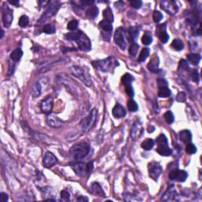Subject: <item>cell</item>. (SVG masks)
<instances>
[{
    "label": "cell",
    "mask_w": 202,
    "mask_h": 202,
    "mask_svg": "<svg viewBox=\"0 0 202 202\" xmlns=\"http://www.w3.org/2000/svg\"><path fill=\"white\" fill-rule=\"evenodd\" d=\"M65 38L68 40H74L77 42L79 49L83 52H89L91 50L90 39L83 32H70L65 35Z\"/></svg>",
    "instance_id": "6da1fadb"
},
{
    "label": "cell",
    "mask_w": 202,
    "mask_h": 202,
    "mask_svg": "<svg viewBox=\"0 0 202 202\" xmlns=\"http://www.w3.org/2000/svg\"><path fill=\"white\" fill-rule=\"evenodd\" d=\"M93 64L99 71L108 73H113L115 69L119 66L118 60L115 59L112 56L108 57V58H105V59L95 61V62H93Z\"/></svg>",
    "instance_id": "7a4b0ae2"
},
{
    "label": "cell",
    "mask_w": 202,
    "mask_h": 202,
    "mask_svg": "<svg viewBox=\"0 0 202 202\" xmlns=\"http://www.w3.org/2000/svg\"><path fill=\"white\" fill-rule=\"evenodd\" d=\"M69 70H70V74L78 78L80 80H81L86 86L90 87L92 85V79H91L90 75L84 69L78 67V66H72V67H70Z\"/></svg>",
    "instance_id": "3957f363"
},
{
    "label": "cell",
    "mask_w": 202,
    "mask_h": 202,
    "mask_svg": "<svg viewBox=\"0 0 202 202\" xmlns=\"http://www.w3.org/2000/svg\"><path fill=\"white\" fill-rule=\"evenodd\" d=\"M89 153V145L85 142L74 145L70 149V154L75 159H81L85 157Z\"/></svg>",
    "instance_id": "277c9868"
},
{
    "label": "cell",
    "mask_w": 202,
    "mask_h": 202,
    "mask_svg": "<svg viewBox=\"0 0 202 202\" xmlns=\"http://www.w3.org/2000/svg\"><path fill=\"white\" fill-rule=\"evenodd\" d=\"M156 143H157L156 152L159 155L163 156H169L172 154V151L168 146V139L164 134H160L156 138Z\"/></svg>",
    "instance_id": "5b68a950"
},
{
    "label": "cell",
    "mask_w": 202,
    "mask_h": 202,
    "mask_svg": "<svg viewBox=\"0 0 202 202\" xmlns=\"http://www.w3.org/2000/svg\"><path fill=\"white\" fill-rule=\"evenodd\" d=\"M48 8L47 9V11L43 14V15L40 17L37 23H43L48 18L52 17V16L55 15L58 11V9L60 8V2L58 1H52L49 2V5L48 6Z\"/></svg>",
    "instance_id": "8992f818"
},
{
    "label": "cell",
    "mask_w": 202,
    "mask_h": 202,
    "mask_svg": "<svg viewBox=\"0 0 202 202\" xmlns=\"http://www.w3.org/2000/svg\"><path fill=\"white\" fill-rule=\"evenodd\" d=\"M96 118H97V111L96 109H93L89 116L83 120V130L85 132H89V130H92L93 126L96 123Z\"/></svg>",
    "instance_id": "52a82bcc"
},
{
    "label": "cell",
    "mask_w": 202,
    "mask_h": 202,
    "mask_svg": "<svg viewBox=\"0 0 202 202\" xmlns=\"http://www.w3.org/2000/svg\"><path fill=\"white\" fill-rule=\"evenodd\" d=\"M160 7L168 14H175L178 11V7L174 0H163L160 2Z\"/></svg>",
    "instance_id": "ba28073f"
},
{
    "label": "cell",
    "mask_w": 202,
    "mask_h": 202,
    "mask_svg": "<svg viewBox=\"0 0 202 202\" xmlns=\"http://www.w3.org/2000/svg\"><path fill=\"white\" fill-rule=\"evenodd\" d=\"M124 32L125 31L123 30V28H118V29H116L114 36V39L116 44L123 51L126 48V40Z\"/></svg>",
    "instance_id": "9c48e42d"
},
{
    "label": "cell",
    "mask_w": 202,
    "mask_h": 202,
    "mask_svg": "<svg viewBox=\"0 0 202 202\" xmlns=\"http://www.w3.org/2000/svg\"><path fill=\"white\" fill-rule=\"evenodd\" d=\"M161 173H162V167L159 165V163H156V162L149 163V174L151 178H153L155 181H157Z\"/></svg>",
    "instance_id": "30bf717a"
},
{
    "label": "cell",
    "mask_w": 202,
    "mask_h": 202,
    "mask_svg": "<svg viewBox=\"0 0 202 202\" xmlns=\"http://www.w3.org/2000/svg\"><path fill=\"white\" fill-rule=\"evenodd\" d=\"M2 22L5 27L9 28L11 25V23L14 19V15H13V11L11 9L9 8L8 7L3 6L2 8Z\"/></svg>",
    "instance_id": "8fae6325"
},
{
    "label": "cell",
    "mask_w": 202,
    "mask_h": 202,
    "mask_svg": "<svg viewBox=\"0 0 202 202\" xmlns=\"http://www.w3.org/2000/svg\"><path fill=\"white\" fill-rule=\"evenodd\" d=\"M178 194L175 187L174 186H171L168 187L167 191L163 194L162 200H165V201H171V200H178Z\"/></svg>",
    "instance_id": "7c38bea8"
},
{
    "label": "cell",
    "mask_w": 202,
    "mask_h": 202,
    "mask_svg": "<svg viewBox=\"0 0 202 202\" xmlns=\"http://www.w3.org/2000/svg\"><path fill=\"white\" fill-rule=\"evenodd\" d=\"M57 163H58V159H57V158L55 157L53 153H50V152L46 153L43 160L44 167L47 168H50L55 166Z\"/></svg>",
    "instance_id": "4fadbf2b"
},
{
    "label": "cell",
    "mask_w": 202,
    "mask_h": 202,
    "mask_svg": "<svg viewBox=\"0 0 202 202\" xmlns=\"http://www.w3.org/2000/svg\"><path fill=\"white\" fill-rule=\"evenodd\" d=\"M71 168L74 170L76 175L78 176L82 177L85 175L88 174L87 171V164L85 163H76L71 164Z\"/></svg>",
    "instance_id": "5bb4252c"
},
{
    "label": "cell",
    "mask_w": 202,
    "mask_h": 202,
    "mask_svg": "<svg viewBox=\"0 0 202 202\" xmlns=\"http://www.w3.org/2000/svg\"><path fill=\"white\" fill-rule=\"evenodd\" d=\"M47 122L50 126L54 127V128H59L62 126V122L56 115H55L54 114L49 113L47 115Z\"/></svg>",
    "instance_id": "9a60e30c"
},
{
    "label": "cell",
    "mask_w": 202,
    "mask_h": 202,
    "mask_svg": "<svg viewBox=\"0 0 202 202\" xmlns=\"http://www.w3.org/2000/svg\"><path fill=\"white\" fill-rule=\"evenodd\" d=\"M143 131H144V129H143L141 124L137 122V123L134 124V126L130 130V137L133 140H137L139 137H140V136L142 135Z\"/></svg>",
    "instance_id": "2e32d148"
},
{
    "label": "cell",
    "mask_w": 202,
    "mask_h": 202,
    "mask_svg": "<svg viewBox=\"0 0 202 202\" xmlns=\"http://www.w3.org/2000/svg\"><path fill=\"white\" fill-rule=\"evenodd\" d=\"M157 36L162 43H167L169 39V35L166 31V24H162L157 27Z\"/></svg>",
    "instance_id": "e0dca14e"
},
{
    "label": "cell",
    "mask_w": 202,
    "mask_h": 202,
    "mask_svg": "<svg viewBox=\"0 0 202 202\" xmlns=\"http://www.w3.org/2000/svg\"><path fill=\"white\" fill-rule=\"evenodd\" d=\"M52 107H53V99L51 96L47 97L46 99L42 100L41 103H40V108H41V111L44 113H51Z\"/></svg>",
    "instance_id": "ac0fdd59"
},
{
    "label": "cell",
    "mask_w": 202,
    "mask_h": 202,
    "mask_svg": "<svg viewBox=\"0 0 202 202\" xmlns=\"http://www.w3.org/2000/svg\"><path fill=\"white\" fill-rule=\"evenodd\" d=\"M89 191L93 195L98 196V197H105V193L103 192V189L97 182H93L92 185L90 186Z\"/></svg>",
    "instance_id": "d6986e66"
},
{
    "label": "cell",
    "mask_w": 202,
    "mask_h": 202,
    "mask_svg": "<svg viewBox=\"0 0 202 202\" xmlns=\"http://www.w3.org/2000/svg\"><path fill=\"white\" fill-rule=\"evenodd\" d=\"M159 58L156 55H154V56L151 58L149 63L148 64V68L151 72L156 74V73H159L160 71V70L159 69Z\"/></svg>",
    "instance_id": "ffe728a7"
},
{
    "label": "cell",
    "mask_w": 202,
    "mask_h": 202,
    "mask_svg": "<svg viewBox=\"0 0 202 202\" xmlns=\"http://www.w3.org/2000/svg\"><path fill=\"white\" fill-rule=\"evenodd\" d=\"M112 115L117 118H123L126 115V111L122 105L116 104L112 110Z\"/></svg>",
    "instance_id": "44dd1931"
},
{
    "label": "cell",
    "mask_w": 202,
    "mask_h": 202,
    "mask_svg": "<svg viewBox=\"0 0 202 202\" xmlns=\"http://www.w3.org/2000/svg\"><path fill=\"white\" fill-rule=\"evenodd\" d=\"M179 138L180 140L185 144H189L191 142L192 140V134L190 130H182L179 133Z\"/></svg>",
    "instance_id": "7402d4cb"
},
{
    "label": "cell",
    "mask_w": 202,
    "mask_h": 202,
    "mask_svg": "<svg viewBox=\"0 0 202 202\" xmlns=\"http://www.w3.org/2000/svg\"><path fill=\"white\" fill-rule=\"evenodd\" d=\"M43 92V86L40 84V81H36L32 88V94L33 97H39Z\"/></svg>",
    "instance_id": "603a6c76"
},
{
    "label": "cell",
    "mask_w": 202,
    "mask_h": 202,
    "mask_svg": "<svg viewBox=\"0 0 202 202\" xmlns=\"http://www.w3.org/2000/svg\"><path fill=\"white\" fill-rule=\"evenodd\" d=\"M98 14H99V10L96 6H90V7H89V9L86 11V16L92 20L97 17Z\"/></svg>",
    "instance_id": "cb8c5ba5"
},
{
    "label": "cell",
    "mask_w": 202,
    "mask_h": 202,
    "mask_svg": "<svg viewBox=\"0 0 202 202\" xmlns=\"http://www.w3.org/2000/svg\"><path fill=\"white\" fill-rule=\"evenodd\" d=\"M103 18H104V21H108L110 23H112L114 21V15L113 13H112V9L110 7H107L103 12Z\"/></svg>",
    "instance_id": "d4e9b609"
},
{
    "label": "cell",
    "mask_w": 202,
    "mask_h": 202,
    "mask_svg": "<svg viewBox=\"0 0 202 202\" xmlns=\"http://www.w3.org/2000/svg\"><path fill=\"white\" fill-rule=\"evenodd\" d=\"M99 28H100L101 29H103V31L106 32V33H112V30H113V27H112V23L108 22V21H104V20H103V21H101L99 23Z\"/></svg>",
    "instance_id": "484cf974"
},
{
    "label": "cell",
    "mask_w": 202,
    "mask_h": 202,
    "mask_svg": "<svg viewBox=\"0 0 202 202\" xmlns=\"http://www.w3.org/2000/svg\"><path fill=\"white\" fill-rule=\"evenodd\" d=\"M23 55V52L20 48H17L14 51H13L12 53L11 54V58L14 62H18L21 59Z\"/></svg>",
    "instance_id": "4316f807"
},
{
    "label": "cell",
    "mask_w": 202,
    "mask_h": 202,
    "mask_svg": "<svg viewBox=\"0 0 202 202\" xmlns=\"http://www.w3.org/2000/svg\"><path fill=\"white\" fill-rule=\"evenodd\" d=\"M155 145V141L151 138H147L141 143V148L145 150H151Z\"/></svg>",
    "instance_id": "83f0119b"
},
{
    "label": "cell",
    "mask_w": 202,
    "mask_h": 202,
    "mask_svg": "<svg viewBox=\"0 0 202 202\" xmlns=\"http://www.w3.org/2000/svg\"><path fill=\"white\" fill-rule=\"evenodd\" d=\"M171 94V92L168 87H162L159 88L158 90V96L161 98H167L169 97Z\"/></svg>",
    "instance_id": "f1b7e54d"
},
{
    "label": "cell",
    "mask_w": 202,
    "mask_h": 202,
    "mask_svg": "<svg viewBox=\"0 0 202 202\" xmlns=\"http://www.w3.org/2000/svg\"><path fill=\"white\" fill-rule=\"evenodd\" d=\"M189 62L192 63L193 65H198V63L200 61V55L198 54H190L187 56Z\"/></svg>",
    "instance_id": "f546056e"
},
{
    "label": "cell",
    "mask_w": 202,
    "mask_h": 202,
    "mask_svg": "<svg viewBox=\"0 0 202 202\" xmlns=\"http://www.w3.org/2000/svg\"><path fill=\"white\" fill-rule=\"evenodd\" d=\"M149 53H150V51H149V48H143L142 51L140 52V55H139L138 59H137L138 60V62H145V61L146 60V58L149 57Z\"/></svg>",
    "instance_id": "4dcf8cb0"
},
{
    "label": "cell",
    "mask_w": 202,
    "mask_h": 202,
    "mask_svg": "<svg viewBox=\"0 0 202 202\" xmlns=\"http://www.w3.org/2000/svg\"><path fill=\"white\" fill-rule=\"evenodd\" d=\"M187 177H188V174H187L186 171H183V170H178L175 180L182 182V181H185L186 180Z\"/></svg>",
    "instance_id": "1f68e13d"
},
{
    "label": "cell",
    "mask_w": 202,
    "mask_h": 202,
    "mask_svg": "<svg viewBox=\"0 0 202 202\" xmlns=\"http://www.w3.org/2000/svg\"><path fill=\"white\" fill-rule=\"evenodd\" d=\"M171 48H174L176 51H181V50L183 49L184 44L181 40L178 39H175L171 43Z\"/></svg>",
    "instance_id": "d6a6232c"
},
{
    "label": "cell",
    "mask_w": 202,
    "mask_h": 202,
    "mask_svg": "<svg viewBox=\"0 0 202 202\" xmlns=\"http://www.w3.org/2000/svg\"><path fill=\"white\" fill-rule=\"evenodd\" d=\"M122 85H124L125 86L130 85H131V82L134 80V77L131 74H125L122 77Z\"/></svg>",
    "instance_id": "836d02e7"
},
{
    "label": "cell",
    "mask_w": 202,
    "mask_h": 202,
    "mask_svg": "<svg viewBox=\"0 0 202 202\" xmlns=\"http://www.w3.org/2000/svg\"><path fill=\"white\" fill-rule=\"evenodd\" d=\"M127 108H128L129 111L131 112H137V110H138V105H137V102L134 99H130L128 101V103H127Z\"/></svg>",
    "instance_id": "e575fe53"
},
{
    "label": "cell",
    "mask_w": 202,
    "mask_h": 202,
    "mask_svg": "<svg viewBox=\"0 0 202 202\" xmlns=\"http://www.w3.org/2000/svg\"><path fill=\"white\" fill-rule=\"evenodd\" d=\"M139 49V45L136 43H133L130 46V48H129V53H130V56L131 57H135L136 55H137V52H138Z\"/></svg>",
    "instance_id": "d590c367"
},
{
    "label": "cell",
    "mask_w": 202,
    "mask_h": 202,
    "mask_svg": "<svg viewBox=\"0 0 202 202\" xmlns=\"http://www.w3.org/2000/svg\"><path fill=\"white\" fill-rule=\"evenodd\" d=\"M163 117H164V119L165 121H166L167 123L168 124H171L173 123L174 122V120H175V116H174L173 113L171 112H167L166 113L164 114V115H163Z\"/></svg>",
    "instance_id": "8d00e7d4"
},
{
    "label": "cell",
    "mask_w": 202,
    "mask_h": 202,
    "mask_svg": "<svg viewBox=\"0 0 202 202\" xmlns=\"http://www.w3.org/2000/svg\"><path fill=\"white\" fill-rule=\"evenodd\" d=\"M43 30L47 34H53V33H55V27L53 25L48 24L44 27Z\"/></svg>",
    "instance_id": "74e56055"
},
{
    "label": "cell",
    "mask_w": 202,
    "mask_h": 202,
    "mask_svg": "<svg viewBox=\"0 0 202 202\" xmlns=\"http://www.w3.org/2000/svg\"><path fill=\"white\" fill-rule=\"evenodd\" d=\"M29 17H28L26 15H22L21 17H20V19H19L18 24L21 27L24 28V27H26V26L29 25Z\"/></svg>",
    "instance_id": "f35d334b"
},
{
    "label": "cell",
    "mask_w": 202,
    "mask_h": 202,
    "mask_svg": "<svg viewBox=\"0 0 202 202\" xmlns=\"http://www.w3.org/2000/svg\"><path fill=\"white\" fill-rule=\"evenodd\" d=\"M141 42L145 45H149L153 42V37L149 33H145L144 36L141 38Z\"/></svg>",
    "instance_id": "ab89813d"
},
{
    "label": "cell",
    "mask_w": 202,
    "mask_h": 202,
    "mask_svg": "<svg viewBox=\"0 0 202 202\" xmlns=\"http://www.w3.org/2000/svg\"><path fill=\"white\" fill-rule=\"evenodd\" d=\"M186 153L190 155L194 154V153H197V148L195 147V145H194V144L189 143V144H187L186 148Z\"/></svg>",
    "instance_id": "60d3db41"
},
{
    "label": "cell",
    "mask_w": 202,
    "mask_h": 202,
    "mask_svg": "<svg viewBox=\"0 0 202 202\" xmlns=\"http://www.w3.org/2000/svg\"><path fill=\"white\" fill-rule=\"evenodd\" d=\"M190 77L194 82H198L199 81V74L198 72H197V70H194V69H190Z\"/></svg>",
    "instance_id": "b9f144b4"
},
{
    "label": "cell",
    "mask_w": 202,
    "mask_h": 202,
    "mask_svg": "<svg viewBox=\"0 0 202 202\" xmlns=\"http://www.w3.org/2000/svg\"><path fill=\"white\" fill-rule=\"evenodd\" d=\"M77 26H78V21L77 20H73V21H70L67 25V29L70 31H74L77 29Z\"/></svg>",
    "instance_id": "7bdbcfd3"
},
{
    "label": "cell",
    "mask_w": 202,
    "mask_h": 202,
    "mask_svg": "<svg viewBox=\"0 0 202 202\" xmlns=\"http://www.w3.org/2000/svg\"><path fill=\"white\" fill-rule=\"evenodd\" d=\"M163 19V14L158 11H155L153 13V20L156 23H159Z\"/></svg>",
    "instance_id": "ee69618b"
},
{
    "label": "cell",
    "mask_w": 202,
    "mask_h": 202,
    "mask_svg": "<svg viewBox=\"0 0 202 202\" xmlns=\"http://www.w3.org/2000/svg\"><path fill=\"white\" fill-rule=\"evenodd\" d=\"M130 3L131 5V7H134V8L140 9L141 7V6H142L143 2L140 0H131V1H130Z\"/></svg>",
    "instance_id": "f6af8a7d"
},
{
    "label": "cell",
    "mask_w": 202,
    "mask_h": 202,
    "mask_svg": "<svg viewBox=\"0 0 202 202\" xmlns=\"http://www.w3.org/2000/svg\"><path fill=\"white\" fill-rule=\"evenodd\" d=\"M178 70H183V71H186V70H190L189 69V65L187 63V62L186 60L181 59L179 62V67H178Z\"/></svg>",
    "instance_id": "bcb514c9"
},
{
    "label": "cell",
    "mask_w": 202,
    "mask_h": 202,
    "mask_svg": "<svg viewBox=\"0 0 202 202\" xmlns=\"http://www.w3.org/2000/svg\"><path fill=\"white\" fill-rule=\"evenodd\" d=\"M61 200L63 201H69L70 200V194L67 190H62L61 192Z\"/></svg>",
    "instance_id": "7dc6e473"
},
{
    "label": "cell",
    "mask_w": 202,
    "mask_h": 202,
    "mask_svg": "<svg viewBox=\"0 0 202 202\" xmlns=\"http://www.w3.org/2000/svg\"><path fill=\"white\" fill-rule=\"evenodd\" d=\"M176 99L177 101H178L180 103L186 102V93H183V92H181V93H179L177 95Z\"/></svg>",
    "instance_id": "c3c4849f"
},
{
    "label": "cell",
    "mask_w": 202,
    "mask_h": 202,
    "mask_svg": "<svg viewBox=\"0 0 202 202\" xmlns=\"http://www.w3.org/2000/svg\"><path fill=\"white\" fill-rule=\"evenodd\" d=\"M125 87H126L125 91L126 93V94L128 95L129 96H130V97H133V96H134V91L133 86L131 85H130L125 86Z\"/></svg>",
    "instance_id": "681fc988"
},
{
    "label": "cell",
    "mask_w": 202,
    "mask_h": 202,
    "mask_svg": "<svg viewBox=\"0 0 202 202\" xmlns=\"http://www.w3.org/2000/svg\"><path fill=\"white\" fill-rule=\"evenodd\" d=\"M157 85H158V88L168 87V83L167 82V80H164L163 78L157 79Z\"/></svg>",
    "instance_id": "f907efd6"
},
{
    "label": "cell",
    "mask_w": 202,
    "mask_h": 202,
    "mask_svg": "<svg viewBox=\"0 0 202 202\" xmlns=\"http://www.w3.org/2000/svg\"><path fill=\"white\" fill-rule=\"evenodd\" d=\"M178 169H174L171 171L169 173V178L171 180H175L177 176V174H178Z\"/></svg>",
    "instance_id": "816d5d0a"
},
{
    "label": "cell",
    "mask_w": 202,
    "mask_h": 202,
    "mask_svg": "<svg viewBox=\"0 0 202 202\" xmlns=\"http://www.w3.org/2000/svg\"><path fill=\"white\" fill-rule=\"evenodd\" d=\"M8 200V196L5 193H1L0 194V201L1 202H7Z\"/></svg>",
    "instance_id": "f5cc1de1"
},
{
    "label": "cell",
    "mask_w": 202,
    "mask_h": 202,
    "mask_svg": "<svg viewBox=\"0 0 202 202\" xmlns=\"http://www.w3.org/2000/svg\"><path fill=\"white\" fill-rule=\"evenodd\" d=\"M86 164H87L88 173H89V172H91V171H92V170H93V161H91V162H89V163H87Z\"/></svg>",
    "instance_id": "db71d44e"
},
{
    "label": "cell",
    "mask_w": 202,
    "mask_h": 202,
    "mask_svg": "<svg viewBox=\"0 0 202 202\" xmlns=\"http://www.w3.org/2000/svg\"><path fill=\"white\" fill-rule=\"evenodd\" d=\"M77 201H89V198L86 197H84V196H81L80 197H78V198L77 199Z\"/></svg>",
    "instance_id": "11a10c76"
},
{
    "label": "cell",
    "mask_w": 202,
    "mask_h": 202,
    "mask_svg": "<svg viewBox=\"0 0 202 202\" xmlns=\"http://www.w3.org/2000/svg\"><path fill=\"white\" fill-rule=\"evenodd\" d=\"M50 2H47V1H39V4L40 7H45L47 4H49Z\"/></svg>",
    "instance_id": "9f6ffc18"
},
{
    "label": "cell",
    "mask_w": 202,
    "mask_h": 202,
    "mask_svg": "<svg viewBox=\"0 0 202 202\" xmlns=\"http://www.w3.org/2000/svg\"><path fill=\"white\" fill-rule=\"evenodd\" d=\"M8 2L11 4H12V5H15V6L19 5V1H17V0H16V1H11V0H9Z\"/></svg>",
    "instance_id": "6f0895ef"
},
{
    "label": "cell",
    "mask_w": 202,
    "mask_h": 202,
    "mask_svg": "<svg viewBox=\"0 0 202 202\" xmlns=\"http://www.w3.org/2000/svg\"><path fill=\"white\" fill-rule=\"evenodd\" d=\"M1 33H2V36H1V38H2V36H3V34H4L3 30H2V31H1Z\"/></svg>",
    "instance_id": "680465c9"
}]
</instances>
